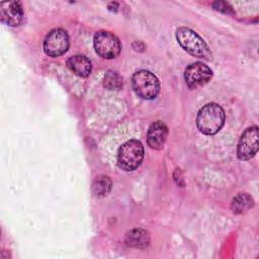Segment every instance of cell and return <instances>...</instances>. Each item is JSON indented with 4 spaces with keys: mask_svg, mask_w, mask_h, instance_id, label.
Masks as SVG:
<instances>
[{
    "mask_svg": "<svg viewBox=\"0 0 259 259\" xmlns=\"http://www.w3.org/2000/svg\"><path fill=\"white\" fill-rule=\"evenodd\" d=\"M168 134V128L166 124L160 120L155 121L149 127L147 135L148 145L155 150H160L163 148Z\"/></svg>",
    "mask_w": 259,
    "mask_h": 259,
    "instance_id": "obj_10",
    "label": "cell"
},
{
    "mask_svg": "<svg viewBox=\"0 0 259 259\" xmlns=\"http://www.w3.org/2000/svg\"><path fill=\"white\" fill-rule=\"evenodd\" d=\"M125 243L130 247L145 248L150 243V235L143 229H135L126 233Z\"/></svg>",
    "mask_w": 259,
    "mask_h": 259,
    "instance_id": "obj_12",
    "label": "cell"
},
{
    "mask_svg": "<svg viewBox=\"0 0 259 259\" xmlns=\"http://www.w3.org/2000/svg\"><path fill=\"white\" fill-rule=\"evenodd\" d=\"M253 206V198L247 193H239L234 197L231 208L234 213H244Z\"/></svg>",
    "mask_w": 259,
    "mask_h": 259,
    "instance_id": "obj_13",
    "label": "cell"
},
{
    "mask_svg": "<svg viewBox=\"0 0 259 259\" xmlns=\"http://www.w3.org/2000/svg\"><path fill=\"white\" fill-rule=\"evenodd\" d=\"M69 35L66 30L56 28L51 30L45 38L44 50L50 57H59L65 54L69 49Z\"/></svg>",
    "mask_w": 259,
    "mask_h": 259,
    "instance_id": "obj_6",
    "label": "cell"
},
{
    "mask_svg": "<svg viewBox=\"0 0 259 259\" xmlns=\"http://www.w3.org/2000/svg\"><path fill=\"white\" fill-rule=\"evenodd\" d=\"M103 85L108 90H119L122 87V78L118 73L108 71L104 76Z\"/></svg>",
    "mask_w": 259,
    "mask_h": 259,
    "instance_id": "obj_15",
    "label": "cell"
},
{
    "mask_svg": "<svg viewBox=\"0 0 259 259\" xmlns=\"http://www.w3.org/2000/svg\"><path fill=\"white\" fill-rule=\"evenodd\" d=\"M225 123V111L217 103L205 104L197 113L196 125L204 135L217 134Z\"/></svg>",
    "mask_w": 259,
    "mask_h": 259,
    "instance_id": "obj_1",
    "label": "cell"
},
{
    "mask_svg": "<svg viewBox=\"0 0 259 259\" xmlns=\"http://www.w3.org/2000/svg\"><path fill=\"white\" fill-rule=\"evenodd\" d=\"M144 158V147L138 140L125 142L118 150L117 164L124 171H133L140 166Z\"/></svg>",
    "mask_w": 259,
    "mask_h": 259,
    "instance_id": "obj_3",
    "label": "cell"
},
{
    "mask_svg": "<svg viewBox=\"0 0 259 259\" xmlns=\"http://www.w3.org/2000/svg\"><path fill=\"white\" fill-rule=\"evenodd\" d=\"M176 38L179 45L190 55L204 60H211L212 55L204 40L192 29L188 27H179L176 30Z\"/></svg>",
    "mask_w": 259,
    "mask_h": 259,
    "instance_id": "obj_2",
    "label": "cell"
},
{
    "mask_svg": "<svg viewBox=\"0 0 259 259\" xmlns=\"http://www.w3.org/2000/svg\"><path fill=\"white\" fill-rule=\"evenodd\" d=\"M67 66L79 77H87L92 69L90 60L82 55H76L69 58L67 61Z\"/></svg>",
    "mask_w": 259,
    "mask_h": 259,
    "instance_id": "obj_11",
    "label": "cell"
},
{
    "mask_svg": "<svg viewBox=\"0 0 259 259\" xmlns=\"http://www.w3.org/2000/svg\"><path fill=\"white\" fill-rule=\"evenodd\" d=\"M1 21L9 26H18L23 20V10L18 1L2 2L0 4Z\"/></svg>",
    "mask_w": 259,
    "mask_h": 259,
    "instance_id": "obj_9",
    "label": "cell"
},
{
    "mask_svg": "<svg viewBox=\"0 0 259 259\" xmlns=\"http://www.w3.org/2000/svg\"><path fill=\"white\" fill-rule=\"evenodd\" d=\"M111 180L106 175H98L92 183V191L96 196H104L111 189Z\"/></svg>",
    "mask_w": 259,
    "mask_h": 259,
    "instance_id": "obj_14",
    "label": "cell"
},
{
    "mask_svg": "<svg viewBox=\"0 0 259 259\" xmlns=\"http://www.w3.org/2000/svg\"><path fill=\"white\" fill-rule=\"evenodd\" d=\"M212 77L211 69L201 63L196 62L187 66L184 71V79L189 88L196 89L205 85Z\"/></svg>",
    "mask_w": 259,
    "mask_h": 259,
    "instance_id": "obj_7",
    "label": "cell"
},
{
    "mask_svg": "<svg viewBox=\"0 0 259 259\" xmlns=\"http://www.w3.org/2000/svg\"><path fill=\"white\" fill-rule=\"evenodd\" d=\"M132 85L135 93L143 99H153L160 91L158 78L150 71L141 70L132 77Z\"/></svg>",
    "mask_w": 259,
    "mask_h": 259,
    "instance_id": "obj_4",
    "label": "cell"
},
{
    "mask_svg": "<svg viewBox=\"0 0 259 259\" xmlns=\"http://www.w3.org/2000/svg\"><path fill=\"white\" fill-rule=\"evenodd\" d=\"M94 48L96 53L104 59H113L121 51V45L117 36L106 30H100L95 33Z\"/></svg>",
    "mask_w": 259,
    "mask_h": 259,
    "instance_id": "obj_5",
    "label": "cell"
},
{
    "mask_svg": "<svg viewBox=\"0 0 259 259\" xmlns=\"http://www.w3.org/2000/svg\"><path fill=\"white\" fill-rule=\"evenodd\" d=\"M259 130L258 126H250L248 127L243 135L241 136L239 143L237 154L240 160H249L255 156L258 151L259 143Z\"/></svg>",
    "mask_w": 259,
    "mask_h": 259,
    "instance_id": "obj_8",
    "label": "cell"
}]
</instances>
